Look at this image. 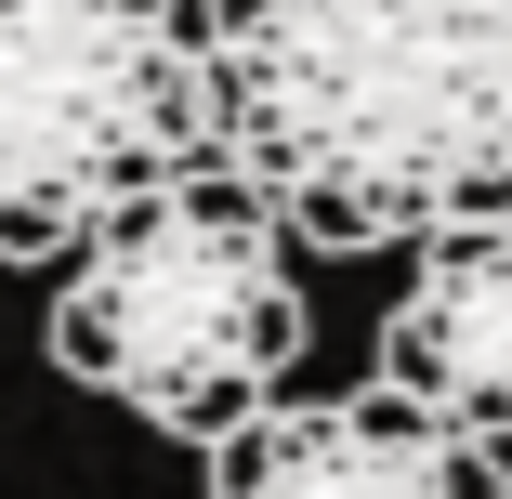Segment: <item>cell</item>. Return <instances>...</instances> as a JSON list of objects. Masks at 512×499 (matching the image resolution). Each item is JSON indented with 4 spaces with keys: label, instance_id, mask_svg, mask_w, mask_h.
Wrapping results in <instances>:
<instances>
[{
    "label": "cell",
    "instance_id": "obj_1",
    "mask_svg": "<svg viewBox=\"0 0 512 499\" xmlns=\"http://www.w3.org/2000/svg\"><path fill=\"white\" fill-rule=\"evenodd\" d=\"M211 158L302 250L512 211V0H197Z\"/></svg>",
    "mask_w": 512,
    "mask_h": 499
},
{
    "label": "cell",
    "instance_id": "obj_4",
    "mask_svg": "<svg viewBox=\"0 0 512 499\" xmlns=\"http://www.w3.org/2000/svg\"><path fill=\"white\" fill-rule=\"evenodd\" d=\"M197 460H211V499H512L499 447L394 381L329 394V408H263Z\"/></svg>",
    "mask_w": 512,
    "mask_h": 499
},
{
    "label": "cell",
    "instance_id": "obj_5",
    "mask_svg": "<svg viewBox=\"0 0 512 499\" xmlns=\"http://www.w3.org/2000/svg\"><path fill=\"white\" fill-rule=\"evenodd\" d=\"M381 381L421 394L434 421L512 447V211L421 237V276L381 316Z\"/></svg>",
    "mask_w": 512,
    "mask_h": 499
},
{
    "label": "cell",
    "instance_id": "obj_2",
    "mask_svg": "<svg viewBox=\"0 0 512 499\" xmlns=\"http://www.w3.org/2000/svg\"><path fill=\"white\" fill-rule=\"evenodd\" d=\"M289 355H302L289 224L224 158L119 197V211L66 250L53 368L92 381V394H119L132 421H158L184 447H224L237 421H263L276 381H289Z\"/></svg>",
    "mask_w": 512,
    "mask_h": 499
},
{
    "label": "cell",
    "instance_id": "obj_3",
    "mask_svg": "<svg viewBox=\"0 0 512 499\" xmlns=\"http://www.w3.org/2000/svg\"><path fill=\"white\" fill-rule=\"evenodd\" d=\"M197 158L211 79L184 0H0V263H66Z\"/></svg>",
    "mask_w": 512,
    "mask_h": 499
}]
</instances>
